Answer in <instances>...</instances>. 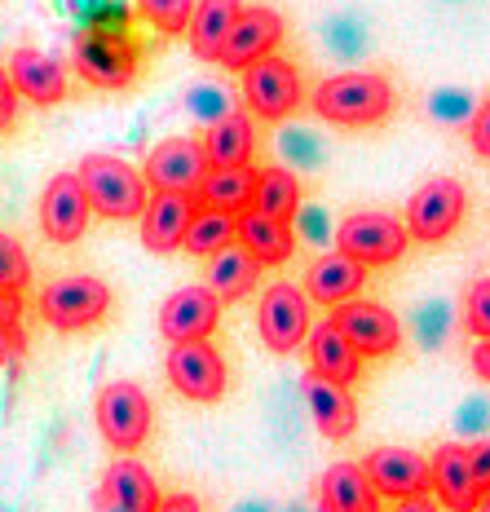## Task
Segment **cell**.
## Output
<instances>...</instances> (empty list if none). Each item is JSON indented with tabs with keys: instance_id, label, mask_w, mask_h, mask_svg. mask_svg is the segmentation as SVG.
Returning a JSON list of instances; mask_svg holds the SVG:
<instances>
[{
	"instance_id": "cell-1",
	"label": "cell",
	"mask_w": 490,
	"mask_h": 512,
	"mask_svg": "<svg viewBox=\"0 0 490 512\" xmlns=\"http://www.w3.org/2000/svg\"><path fill=\"white\" fill-rule=\"evenodd\" d=\"M314 115L340 128H367L389 120L393 111V84L380 71H340L314 89Z\"/></svg>"
},
{
	"instance_id": "cell-2",
	"label": "cell",
	"mask_w": 490,
	"mask_h": 512,
	"mask_svg": "<svg viewBox=\"0 0 490 512\" xmlns=\"http://www.w3.org/2000/svg\"><path fill=\"white\" fill-rule=\"evenodd\" d=\"M76 173L93 199V212L106 221H133L151 204V181H146V173H137L133 164H124L115 155H84Z\"/></svg>"
},
{
	"instance_id": "cell-3",
	"label": "cell",
	"mask_w": 490,
	"mask_h": 512,
	"mask_svg": "<svg viewBox=\"0 0 490 512\" xmlns=\"http://www.w3.org/2000/svg\"><path fill=\"white\" fill-rule=\"evenodd\" d=\"M106 309H111V287L93 274H67L40 292V318L58 332H84V327L102 323Z\"/></svg>"
},
{
	"instance_id": "cell-4",
	"label": "cell",
	"mask_w": 490,
	"mask_h": 512,
	"mask_svg": "<svg viewBox=\"0 0 490 512\" xmlns=\"http://www.w3.org/2000/svg\"><path fill=\"white\" fill-rule=\"evenodd\" d=\"M407 243H411L407 221L389 217V212H349V217L336 226V248L358 256V261L371 265V270L402 261Z\"/></svg>"
},
{
	"instance_id": "cell-5",
	"label": "cell",
	"mask_w": 490,
	"mask_h": 512,
	"mask_svg": "<svg viewBox=\"0 0 490 512\" xmlns=\"http://www.w3.org/2000/svg\"><path fill=\"white\" fill-rule=\"evenodd\" d=\"M468 195L455 177H433L407 199V230L415 243H446L464 221Z\"/></svg>"
},
{
	"instance_id": "cell-6",
	"label": "cell",
	"mask_w": 490,
	"mask_h": 512,
	"mask_svg": "<svg viewBox=\"0 0 490 512\" xmlns=\"http://www.w3.org/2000/svg\"><path fill=\"white\" fill-rule=\"evenodd\" d=\"M257 332L270 354H296L310 340V292H301L296 283H274L257 305Z\"/></svg>"
},
{
	"instance_id": "cell-7",
	"label": "cell",
	"mask_w": 490,
	"mask_h": 512,
	"mask_svg": "<svg viewBox=\"0 0 490 512\" xmlns=\"http://www.w3.org/2000/svg\"><path fill=\"white\" fill-rule=\"evenodd\" d=\"M71 62H76L80 80L93 84V89H129L137 80V49L115 31H84L76 36V49H71Z\"/></svg>"
},
{
	"instance_id": "cell-8",
	"label": "cell",
	"mask_w": 490,
	"mask_h": 512,
	"mask_svg": "<svg viewBox=\"0 0 490 512\" xmlns=\"http://www.w3.org/2000/svg\"><path fill=\"white\" fill-rule=\"evenodd\" d=\"M239 76H243V106H248L252 115H261V120H287V115L305 102L301 71L287 58H279V53L252 62Z\"/></svg>"
},
{
	"instance_id": "cell-9",
	"label": "cell",
	"mask_w": 490,
	"mask_h": 512,
	"mask_svg": "<svg viewBox=\"0 0 490 512\" xmlns=\"http://www.w3.org/2000/svg\"><path fill=\"white\" fill-rule=\"evenodd\" d=\"M93 411H98L102 437L120 455H133L137 446L146 442V433H151V398L129 380L106 384V389L98 393V402H93Z\"/></svg>"
},
{
	"instance_id": "cell-10",
	"label": "cell",
	"mask_w": 490,
	"mask_h": 512,
	"mask_svg": "<svg viewBox=\"0 0 490 512\" xmlns=\"http://www.w3.org/2000/svg\"><path fill=\"white\" fill-rule=\"evenodd\" d=\"M168 380L181 398L190 402H221L226 393V358L208 345V340H181L168 349Z\"/></svg>"
},
{
	"instance_id": "cell-11",
	"label": "cell",
	"mask_w": 490,
	"mask_h": 512,
	"mask_svg": "<svg viewBox=\"0 0 490 512\" xmlns=\"http://www.w3.org/2000/svg\"><path fill=\"white\" fill-rule=\"evenodd\" d=\"M89 212H93V199L84 190L80 173H58L45 186V195H40V230H45L49 243L67 248V243H76L89 230Z\"/></svg>"
},
{
	"instance_id": "cell-12",
	"label": "cell",
	"mask_w": 490,
	"mask_h": 512,
	"mask_svg": "<svg viewBox=\"0 0 490 512\" xmlns=\"http://www.w3.org/2000/svg\"><path fill=\"white\" fill-rule=\"evenodd\" d=\"M142 173L151 181V190H186V195H199L212 164H208L204 142H195V137H168V142H159L146 155Z\"/></svg>"
},
{
	"instance_id": "cell-13",
	"label": "cell",
	"mask_w": 490,
	"mask_h": 512,
	"mask_svg": "<svg viewBox=\"0 0 490 512\" xmlns=\"http://www.w3.org/2000/svg\"><path fill=\"white\" fill-rule=\"evenodd\" d=\"M199 212V195L186 190H151V204L137 221H142V243L146 252L168 256L177 248H186V230Z\"/></svg>"
},
{
	"instance_id": "cell-14",
	"label": "cell",
	"mask_w": 490,
	"mask_h": 512,
	"mask_svg": "<svg viewBox=\"0 0 490 512\" xmlns=\"http://www.w3.org/2000/svg\"><path fill=\"white\" fill-rule=\"evenodd\" d=\"M283 40V14L270 5H243L239 23H234L226 49H221V67L226 71H248L252 62L270 58Z\"/></svg>"
},
{
	"instance_id": "cell-15",
	"label": "cell",
	"mask_w": 490,
	"mask_h": 512,
	"mask_svg": "<svg viewBox=\"0 0 490 512\" xmlns=\"http://www.w3.org/2000/svg\"><path fill=\"white\" fill-rule=\"evenodd\" d=\"M221 305L226 301H221L208 283L181 287V292H173L164 301V309H159V332H164V340H173V345H181V340H208L217 332Z\"/></svg>"
},
{
	"instance_id": "cell-16",
	"label": "cell",
	"mask_w": 490,
	"mask_h": 512,
	"mask_svg": "<svg viewBox=\"0 0 490 512\" xmlns=\"http://www.w3.org/2000/svg\"><path fill=\"white\" fill-rule=\"evenodd\" d=\"M332 323L349 340H354L362 358H389L393 349L402 345L398 318H393L385 305H376V301H358V296H354V301H345V305L332 309Z\"/></svg>"
},
{
	"instance_id": "cell-17",
	"label": "cell",
	"mask_w": 490,
	"mask_h": 512,
	"mask_svg": "<svg viewBox=\"0 0 490 512\" xmlns=\"http://www.w3.org/2000/svg\"><path fill=\"white\" fill-rule=\"evenodd\" d=\"M362 468L371 473V482L385 499H411L433 490V464L424 455L407 451V446H376L362 460Z\"/></svg>"
},
{
	"instance_id": "cell-18",
	"label": "cell",
	"mask_w": 490,
	"mask_h": 512,
	"mask_svg": "<svg viewBox=\"0 0 490 512\" xmlns=\"http://www.w3.org/2000/svg\"><path fill=\"white\" fill-rule=\"evenodd\" d=\"M433 495L446 512H477L482 508V482L473 473V455L460 442H442L433 451Z\"/></svg>"
},
{
	"instance_id": "cell-19",
	"label": "cell",
	"mask_w": 490,
	"mask_h": 512,
	"mask_svg": "<svg viewBox=\"0 0 490 512\" xmlns=\"http://www.w3.org/2000/svg\"><path fill=\"white\" fill-rule=\"evenodd\" d=\"M301 398H305V407H310L318 433H323L327 442H345V437H354V429H358V402L349 398V384L327 380V376H318V371H305Z\"/></svg>"
},
{
	"instance_id": "cell-20",
	"label": "cell",
	"mask_w": 490,
	"mask_h": 512,
	"mask_svg": "<svg viewBox=\"0 0 490 512\" xmlns=\"http://www.w3.org/2000/svg\"><path fill=\"white\" fill-rule=\"evenodd\" d=\"M367 270H371V265H362L358 256H349V252L336 248V252L318 256L310 270H305V292H310V301L336 309V305L354 301V296L362 292V283H367Z\"/></svg>"
},
{
	"instance_id": "cell-21",
	"label": "cell",
	"mask_w": 490,
	"mask_h": 512,
	"mask_svg": "<svg viewBox=\"0 0 490 512\" xmlns=\"http://www.w3.org/2000/svg\"><path fill=\"white\" fill-rule=\"evenodd\" d=\"M318 508L327 512H380V490L362 464L340 460L318 482Z\"/></svg>"
},
{
	"instance_id": "cell-22",
	"label": "cell",
	"mask_w": 490,
	"mask_h": 512,
	"mask_svg": "<svg viewBox=\"0 0 490 512\" xmlns=\"http://www.w3.org/2000/svg\"><path fill=\"white\" fill-rule=\"evenodd\" d=\"M9 76H14L18 93L36 106H58L67 98V71H62L58 58H49V53H40V49H27V45L14 49Z\"/></svg>"
},
{
	"instance_id": "cell-23",
	"label": "cell",
	"mask_w": 490,
	"mask_h": 512,
	"mask_svg": "<svg viewBox=\"0 0 490 512\" xmlns=\"http://www.w3.org/2000/svg\"><path fill=\"white\" fill-rule=\"evenodd\" d=\"M310 371H318V376H327V380H340V384H354L362 376L358 345L340 332L332 318L310 332Z\"/></svg>"
},
{
	"instance_id": "cell-24",
	"label": "cell",
	"mask_w": 490,
	"mask_h": 512,
	"mask_svg": "<svg viewBox=\"0 0 490 512\" xmlns=\"http://www.w3.org/2000/svg\"><path fill=\"white\" fill-rule=\"evenodd\" d=\"M243 5L239 0H199L195 18H190V53L199 62H221V49H226L234 23H239Z\"/></svg>"
},
{
	"instance_id": "cell-25",
	"label": "cell",
	"mask_w": 490,
	"mask_h": 512,
	"mask_svg": "<svg viewBox=\"0 0 490 512\" xmlns=\"http://www.w3.org/2000/svg\"><path fill=\"white\" fill-rule=\"evenodd\" d=\"M204 151H208V164L212 168H239L248 164L252 151H257V128H252L248 111H226L221 120L208 124L204 133Z\"/></svg>"
},
{
	"instance_id": "cell-26",
	"label": "cell",
	"mask_w": 490,
	"mask_h": 512,
	"mask_svg": "<svg viewBox=\"0 0 490 512\" xmlns=\"http://www.w3.org/2000/svg\"><path fill=\"white\" fill-rule=\"evenodd\" d=\"M261 270H265V265L248 248H243L239 239H234L230 248H221L217 256H208L204 283L221 296V301H243V296H248L252 287L261 283Z\"/></svg>"
},
{
	"instance_id": "cell-27",
	"label": "cell",
	"mask_w": 490,
	"mask_h": 512,
	"mask_svg": "<svg viewBox=\"0 0 490 512\" xmlns=\"http://www.w3.org/2000/svg\"><path fill=\"white\" fill-rule=\"evenodd\" d=\"M239 243L257 256L261 265H283L287 256L296 252V234H292V221H279L261 208H248L239 212Z\"/></svg>"
},
{
	"instance_id": "cell-28",
	"label": "cell",
	"mask_w": 490,
	"mask_h": 512,
	"mask_svg": "<svg viewBox=\"0 0 490 512\" xmlns=\"http://www.w3.org/2000/svg\"><path fill=\"white\" fill-rule=\"evenodd\" d=\"M257 181L261 173L252 164H239V168H212L204 177V186H199V204L208 208H226V212H248L257 204Z\"/></svg>"
},
{
	"instance_id": "cell-29",
	"label": "cell",
	"mask_w": 490,
	"mask_h": 512,
	"mask_svg": "<svg viewBox=\"0 0 490 512\" xmlns=\"http://www.w3.org/2000/svg\"><path fill=\"white\" fill-rule=\"evenodd\" d=\"M102 490H111L115 499H124V504L137 508V512H155V508H159V486H155V477L146 473V468L137 464L133 455H124V460H115L111 468H106Z\"/></svg>"
},
{
	"instance_id": "cell-30",
	"label": "cell",
	"mask_w": 490,
	"mask_h": 512,
	"mask_svg": "<svg viewBox=\"0 0 490 512\" xmlns=\"http://www.w3.org/2000/svg\"><path fill=\"white\" fill-rule=\"evenodd\" d=\"M234 239H239V217L226 208L199 204L195 221H190V230H186V252L190 256H217L221 248H230Z\"/></svg>"
},
{
	"instance_id": "cell-31",
	"label": "cell",
	"mask_w": 490,
	"mask_h": 512,
	"mask_svg": "<svg viewBox=\"0 0 490 512\" xmlns=\"http://www.w3.org/2000/svg\"><path fill=\"white\" fill-rule=\"evenodd\" d=\"M261 212L279 221H292L301 212V181H296L292 168H261V181H257V204Z\"/></svg>"
},
{
	"instance_id": "cell-32",
	"label": "cell",
	"mask_w": 490,
	"mask_h": 512,
	"mask_svg": "<svg viewBox=\"0 0 490 512\" xmlns=\"http://www.w3.org/2000/svg\"><path fill=\"white\" fill-rule=\"evenodd\" d=\"M137 14L164 36H181V31H190L195 0H137Z\"/></svg>"
},
{
	"instance_id": "cell-33",
	"label": "cell",
	"mask_w": 490,
	"mask_h": 512,
	"mask_svg": "<svg viewBox=\"0 0 490 512\" xmlns=\"http://www.w3.org/2000/svg\"><path fill=\"white\" fill-rule=\"evenodd\" d=\"M27 283H31V261H27L23 243H18L14 234L0 230V287H5V292H18V296H23Z\"/></svg>"
},
{
	"instance_id": "cell-34",
	"label": "cell",
	"mask_w": 490,
	"mask_h": 512,
	"mask_svg": "<svg viewBox=\"0 0 490 512\" xmlns=\"http://www.w3.org/2000/svg\"><path fill=\"white\" fill-rule=\"evenodd\" d=\"M464 327L477 340H490V279H477L464 296Z\"/></svg>"
},
{
	"instance_id": "cell-35",
	"label": "cell",
	"mask_w": 490,
	"mask_h": 512,
	"mask_svg": "<svg viewBox=\"0 0 490 512\" xmlns=\"http://www.w3.org/2000/svg\"><path fill=\"white\" fill-rule=\"evenodd\" d=\"M190 111H195L199 115V120H221V115H226V111H234V106H230V98H226V93H221L217 89V84H199V89H190Z\"/></svg>"
},
{
	"instance_id": "cell-36",
	"label": "cell",
	"mask_w": 490,
	"mask_h": 512,
	"mask_svg": "<svg viewBox=\"0 0 490 512\" xmlns=\"http://www.w3.org/2000/svg\"><path fill=\"white\" fill-rule=\"evenodd\" d=\"M18 84H14V76H9V67H0V133H9L14 128V120H18Z\"/></svg>"
},
{
	"instance_id": "cell-37",
	"label": "cell",
	"mask_w": 490,
	"mask_h": 512,
	"mask_svg": "<svg viewBox=\"0 0 490 512\" xmlns=\"http://www.w3.org/2000/svg\"><path fill=\"white\" fill-rule=\"evenodd\" d=\"M468 137H473V151L490 159V98H482V106L473 111V120H468Z\"/></svg>"
},
{
	"instance_id": "cell-38",
	"label": "cell",
	"mask_w": 490,
	"mask_h": 512,
	"mask_svg": "<svg viewBox=\"0 0 490 512\" xmlns=\"http://www.w3.org/2000/svg\"><path fill=\"white\" fill-rule=\"evenodd\" d=\"M23 354H27V332L18 323H0V367L18 362Z\"/></svg>"
},
{
	"instance_id": "cell-39",
	"label": "cell",
	"mask_w": 490,
	"mask_h": 512,
	"mask_svg": "<svg viewBox=\"0 0 490 512\" xmlns=\"http://www.w3.org/2000/svg\"><path fill=\"white\" fill-rule=\"evenodd\" d=\"M473 111H477V106H473ZM473 111L464 106L460 93H451V98H446V93H438V98H433V115H438V120H446V124H455V120H473Z\"/></svg>"
},
{
	"instance_id": "cell-40",
	"label": "cell",
	"mask_w": 490,
	"mask_h": 512,
	"mask_svg": "<svg viewBox=\"0 0 490 512\" xmlns=\"http://www.w3.org/2000/svg\"><path fill=\"white\" fill-rule=\"evenodd\" d=\"M468 455H473V473H477V482H482V495H490V437L468 446Z\"/></svg>"
},
{
	"instance_id": "cell-41",
	"label": "cell",
	"mask_w": 490,
	"mask_h": 512,
	"mask_svg": "<svg viewBox=\"0 0 490 512\" xmlns=\"http://www.w3.org/2000/svg\"><path fill=\"white\" fill-rule=\"evenodd\" d=\"M393 512H442V504H438V495H411V499H398Z\"/></svg>"
},
{
	"instance_id": "cell-42",
	"label": "cell",
	"mask_w": 490,
	"mask_h": 512,
	"mask_svg": "<svg viewBox=\"0 0 490 512\" xmlns=\"http://www.w3.org/2000/svg\"><path fill=\"white\" fill-rule=\"evenodd\" d=\"M23 318V301H18V292H5L0 287V323H18Z\"/></svg>"
},
{
	"instance_id": "cell-43",
	"label": "cell",
	"mask_w": 490,
	"mask_h": 512,
	"mask_svg": "<svg viewBox=\"0 0 490 512\" xmlns=\"http://www.w3.org/2000/svg\"><path fill=\"white\" fill-rule=\"evenodd\" d=\"M155 512H199V499L195 495H164Z\"/></svg>"
},
{
	"instance_id": "cell-44",
	"label": "cell",
	"mask_w": 490,
	"mask_h": 512,
	"mask_svg": "<svg viewBox=\"0 0 490 512\" xmlns=\"http://www.w3.org/2000/svg\"><path fill=\"white\" fill-rule=\"evenodd\" d=\"M93 512H137V508H129L124 499H115L111 490H98V495H93Z\"/></svg>"
},
{
	"instance_id": "cell-45",
	"label": "cell",
	"mask_w": 490,
	"mask_h": 512,
	"mask_svg": "<svg viewBox=\"0 0 490 512\" xmlns=\"http://www.w3.org/2000/svg\"><path fill=\"white\" fill-rule=\"evenodd\" d=\"M473 371L490 384V340H477V349H473Z\"/></svg>"
},
{
	"instance_id": "cell-46",
	"label": "cell",
	"mask_w": 490,
	"mask_h": 512,
	"mask_svg": "<svg viewBox=\"0 0 490 512\" xmlns=\"http://www.w3.org/2000/svg\"><path fill=\"white\" fill-rule=\"evenodd\" d=\"M477 512H490V495H482V508H477Z\"/></svg>"
},
{
	"instance_id": "cell-47",
	"label": "cell",
	"mask_w": 490,
	"mask_h": 512,
	"mask_svg": "<svg viewBox=\"0 0 490 512\" xmlns=\"http://www.w3.org/2000/svg\"><path fill=\"white\" fill-rule=\"evenodd\" d=\"M318 512H327V508H318Z\"/></svg>"
}]
</instances>
